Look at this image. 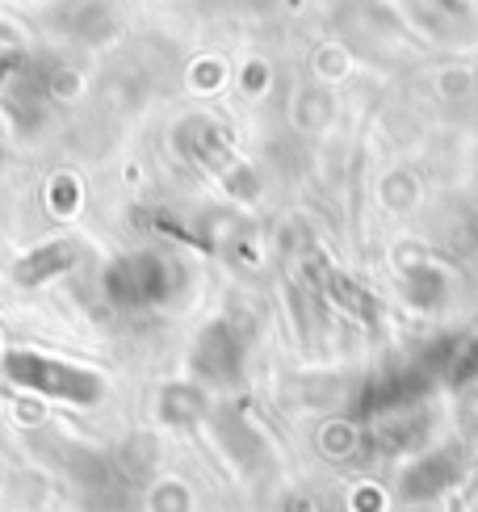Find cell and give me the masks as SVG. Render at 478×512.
<instances>
[{
	"label": "cell",
	"mask_w": 478,
	"mask_h": 512,
	"mask_svg": "<svg viewBox=\"0 0 478 512\" xmlns=\"http://www.w3.org/2000/svg\"><path fill=\"white\" fill-rule=\"evenodd\" d=\"M0 374L21 391L51 395L63 403H76V408H89V403H97L105 395L101 374L76 366V361H59V357L30 353V349H9L0 357Z\"/></svg>",
	"instance_id": "1"
},
{
	"label": "cell",
	"mask_w": 478,
	"mask_h": 512,
	"mask_svg": "<svg viewBox=\"0 0 478 512\" xmlns=\"http://www.w3.org/2000/svg\"><path fill=\"white\" fill-rule=\"evenodd\" d=\"M68 261H72V248H42V252L30 256L26 265H17V282L21 286H38V282H47L51 273L68 269Z\"/></svg>",
	"instance_id": "2"
}]
</instances>
